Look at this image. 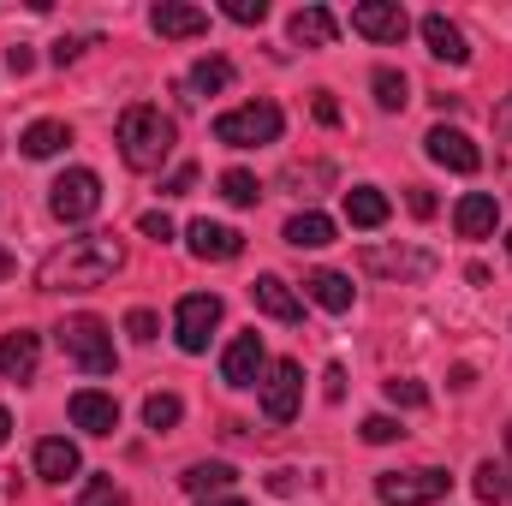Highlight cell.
Returning <instances> with one entry per match:
<instances>
[{"label":"cell","mask_w":512,"mask_h":506,"mask_svg":"<svg viewBox=\"0 0 512 506\" xmlns=\"http://www.w3.org/2000/svg\"><path fill=\"white\" fill-rule=\"evenodd\" d=\"M328 179H334V167H328V161H310V167H286V185H292L298 197H316L310 185H328Z\"/></svg>","instance_id":"34"},{"label":"cell","mask_w":512,"mask_h":506,"mask_svg":"<svg viewBox=\"0 0 512 506\" xmlns=\"http://www.w3.org/2000/svg\"><path fill=\"white\" fill-rule=\"evenodd\" d=\"M78 506H131V501H126V489H120L114 477H90L84 495H78Z\"/></svg>","instance_id":"33"},{"label":"cell","mask_w":512,"mask_h":506,"mask_svg":"<svg viewBox=\"0 0 512 506\" xmlns=\"http://www.w3.org/2000/svg\"><path fill=\"white\" fill-rule=\"evenodd\" d=\"M221 197H227L233 209H256L262 185H256V173H245V167H227V173H221Z\"/></svg>","instance_id":"29"},{"label":"cell","mask_w":512,"mask_h":506,"mask_svg":"<svg viewBox=\"0 0 512 506\" xmlns=\"http://www.w3.org/2000/svg\"><path fill=\"white\" fill-rule=\"evenodd\" d=\"M48 209L66 221V227H78V221H90L96 209H102V179L90 173V167H66L54 185H48Z\"/></svg>","instance_id":"6"},{"label":"cell","mask_w":512,"mask_h":506,"mask_svg":"<svg viewBox=\"0 0 512 506\" xmlns=\"http://www.w3.org/2000/svg\"><path fill=\"white\" fill-rule=\"evenodd\" d=\"M185 239H191V256L197 262H233V256H245V233L239 227H221V221H191Z\"/></svg>","instance_id":"12"},{"label":"cell","mask_w":512,"mask_h":506,"mask_svg":"<svg viewBox=\"0 0 512 506\" xmlns=\"http://www.w3.org/2000/svg\"><path fill=\"white\" fill-rule=\"evenodd\" d=\"M221 12H227L233 24H262V18H268V6H262V0H227Z\"/></svg>","instance_id":"37"},{"label":"cell","mask_w":512,"mask_h":506,"mask_svg":"<svg viewBox=\"0 0 512 506\" xmlns=\"http://www.w3.org/2000/svg\"><path fill=\"white\" fill-rule=\"evenodd\" d=\"M6 72L24 78V72H30V48H6Z\"/></svg>","instance_id":"44"},{"label":"cell","mask_w":512,"mask_h":506,"mask_svg":"<svg viewBox=\"0 0 512 506\" xmlns=\"http://www.w3.org/2000/svg\"><path fill=\"white\" fill-rule=\"evenodd\" d=\"M387 215H393V203H387V197L376 191V185H352V191H346V221H352V227L376 233V227H382Z\"/></svg>","instance_id":"23"},{"label":"cell","mask_w":512,"mask_h":506,"mask_svg":"<svg viewBox=\"0 0 512 506\" xmlns=\"http://www.w3.org/2000/svg\"><path fill=\"white\" fill-rule=\"evenodd\" d=\"M126 334H131V340H155V334H161V316H155V310H131Z\"/></svg>","instance_id":"36"},{"label":"cell","mask_w":512,"mask_h":506,"mask_svg":"<svg viewBox=\"0 0 512 506\" xmlns=\"http://www.w3.org/2000/svg\"><path fill=\"white\" fill-rule=\"evenodd\" d=\"M507 251H512V233H507Z\"/></svg>","instance_id":"50"},{"label":"cell","mask_w":512,"mask_h":506,"mask_svg":"<svg viewBox=\"0 0 512 506\" xmlns=\"http://www.w3.org/2000/svg\"><path fill=\"white\" fill-rule=\"evenodd\" d=\"M126 268V245L96 233V239H66L60 251H48L36 262V286L42 292H96Z\"/></svg>","instance_id":"1"},{"label":"cell","mask_w":512,"mask_h":506,"mask_svg":"<svg viewBox=\"0 0 512 506\" xmlns=\"http://www.w3.org/2000/svg\"><path fill=\"white\" fill-rule=\"evenodd\" d=\"M322 393H328V399H346V370H340V364H328V376H322Z\"/></svg>","instance_id":"42"},{"label":"cell","mask_w":512,"mask_h":506,"mask_svg":"<svg viewBox=\"0 0 512 506\" xmlns=\"http://www.w3.org/2000/svg\"><path fill=\"white\" fill-rule=\"evenodd\" d=\"M507 453H512V423H507Z\"/></svg>","instance_id":"49"},{"label":"cell","mask_w":512,"mask_h":506,"mask_svg":"<svg viewBox=\"0 0 512 506\" xmlns=\"http://www.w3.org/2000/svg\"><path fill=\"white\" fill-rule=\"evenodd\" d=\"M387 399H393L399 411H423V405H429V387H423V381H411V376H393V381H387Z\"/></svg>","instance_id":"32"},{"label":"cell","mask_w":512,"mask_h":506,"mask_svg":"<svg viewBox=\"0 0 512 506\" xmlns=\"http://www.w3.org/2000/svg\"><path fill=\"white\" fill-rule=\"evenodd\" d=\"M149 24H155L161 42H185V36H203V30H209V12H203V6H185V0H161V6L149 12Z\"/></svg>","instance_id":"15"},{"label":"cell","mask_w":512,"mask_h":506,"mask_svg":"<svg viewBox=\"0 0 512 506\" xmlns=\"http://www.w3.org/2000/svg\"><path fill=\"white\" fill-rule=\"evenodd\" d=\"M292 251H322V245H334V221L328 215H316V209H304V215H292L286 221V233H280Z\"/></svg>","instance_id":"24"},{"label":"cell","mask_w":512,"mask_h":506,"mask_svg":"<svg viewBox=\"0 0 512 506\" xmlns=\"http://www.w3.org/2000/svg\"><path fill=\"white\" fill-rule=\"evenodd\" d=\"M405 429H399V417H387V411H376V417H364V441L370 447H387V441H399Z\"/></svg>","instance_id":"35"},{"label":"cell","mask_w":512,"mask_h":506,"mask_svg":"<svg viewBox=\"0 0 512 506\" xmlns=\"http://www.w3.org/2000/svg\"><path fill=\"white\" fill-rule=\"evenodd\" d=\"M370 90H376V108H382V114H399V108L411 102V84H405V72H393V66H376Z\"/></svg>","instance_id":"27"},{"label":"cell","mask_w":512,"mask_h":506,"mask_svg":"<svg viewBox=\"0 0 512 506\" xmlns=\"http://www.w3.org/2000/svg\"><path fill=\"white\" fill-rule=\"evenodd\" d=\"M179 417H185V399H179V393H149V399H143V423H149V429H173Z\"/></svg>","instance_id":"30"},{"label":"cell","mask_w":512,"mask_h":506,"mask_svg":"<svg viewBox=\"0 0 512 506\" xmlns=\"http://www.w3.org/2000/svg\"><path fill=\"white\" fill-rule=\"evenodd\" d=\"M251 298H256V310H262V316H274V322H304V304H298V292H292L280 274H256Z\"/></svg>","instance_id":"16"},{"label":"cell","mask_w":512,"mask_h":506,"mask_svg":"<svg viewBox=\"0 0 512 506\" xmlns=\"http://www.w3.org/2000/svg\"><path fill=\"white\" fill-rule=\"evenodd\" d=\"M6 274H12V256L0 251V280H6Z\"/></svg>","instance_id":"47"},{"label":"cell","mask_w":512,"mask_h":506,"mask_svg":"<svg viewBox=\"0 0 512 506\" xmlns=\"http://www.w3.org/2000/svg\"><path fill=\"white\" fill-rule=\"evenodd\" d=\"M137 227H143V239H155V245H167V239H173V221H167L161 209H149V215H143Z\"/></svg>","instance_id":"39"},{"label":"cell","mask_w":512,"mask_h":506,"mask_svg":"<svg viewBox=\"0 0 512 506\" xmlns=\"http://www.w3.org/2000/svg\"><path fill=\"white\" fill-rule=\"evenodd\" d=\"M453 227H459V239H489V233L501 227V203H495L489 191H471V197H459Z\"/></svg>","instance_id":"18"},{"label":"cell","mask_w":512,"mask_h":506,"mask_svg":"<svg viewBox=\"0 0 512 506\" xmlns=\"http://www.w3.org/2000/svg\"><path fill=\"white\" fill-rule=\"evenodd\" d=\"M298 399H304V370L292 358H280V364L262 370V417L268 423H292L298 417Z\"/></svg>","instance_id":"8"},{"label":"cell","mask_w":512,"mask_h":506,"mask_svg":"<svg viewBox=\"0 0 512 506\" xmlns=\"http://www.w3.org/2000/svg\"><path fill=\"white\" fill-rule=\"evenodd\" d=\"M221 298L215 292H191V298H179V316H173V340H179V352H209V334L221 328Z\"/></svg>","instance_id":"7"},{"label":"cell","mask_w":512,"mask_h":506,"mask_svg":"<svg viewBox=\"0 0 512 506\" xmlns=\"http://www.w3.org/2000/svg\"><path fill=\"white\" fill-rule=\"evenodd\" d=\"M423 149H429V161L447 167V173H477V167H483V149H477L459 126H435L423 137Z\"/></svg>","instance_id":"10"},{"label":"cell","mask_w":512,"mask_h":506,"mask_svg":"<svg viewBox=\"0 0 512 506\" xmlns=\"http://www.w3.org/2000/svg\"><path fill=\"white\" fill-rule=\"evenodd\" d=\"M316 120H322V126H340V102H334V96H328V90H322V96H316Z\"/></svg>","instance_id":"43"},{"label":"cell","mask_w":512,"mask_h":506,"mask_svg":"<svg viewBox=\"0 0 512 506\" xmlns=\"http://www.w3.org/2000/svg\"><path fill=\"white\" fill-rule=\"evenodd\" d=\"M36 358H42V340L30 328H18V334L0 340V376L6 381H30L36 376Z\"/></svg>","instance_id":"19"},{"label":"cell","mask_w":512,"mask_h":506,"mask_svg":"<svg viewBox=\"0 0 512 506\" xmlns=\"http://www.w3.org/2000/svg\"><path fill=\"white\" fill-rule=\"evenodd\" d=\"M78 54H84V36H60V42L48 48V60H54V66H72Z\"/></svg>","instance_id":"40"},{"label":"cell","mask_w":512,"mask_h":506,"mask_svg":"<svg viewBox=\"0 0 512 506\" xmlns=\"http://www.w3.org/2000/svg\"><path fill=\"white\" fill-rule=\"evenodd\" d=\"M334 36H340V24H334L328 6H298V12H292V42H304V48H334Z\"/></svg>","instance_id":"22"},{"label":"cell","mask_w":512,"mask_h":506,"mask_svg":"<svg viewBox=\"0 0 512 506\" xmlns=\"http://www.w3.org/2000/svg\"><path fill=\"white\" fill-rule=\"evenodd\" d=\"M72 423H78L84 435H114V429H120V399L102 393V387H78V393H72Z\"/></svg>","instance_id":"14"},{"label":"cell","mask_w":512,"mask_h":506,"mask_svg":"<svg viewBox=\"0 0 512 506\" xmlns=\"http://www.w3.org/2000/svg\"><path fill=\"white\" fill-rule=\"evenodd\" d=\"M358 262H364L370 274H387V280H429V274H435V256L405 251V245H399V251H393V245H370Z\"/></svg>","instance_id":"11"},{"label":"cell","mask_w":512,"mask_h":506,"mask_svg":"<svg viewBox=\"0 0 512 506\" xmlns=\"http://www.w3.org/2000/svg\"><path fill=\"white\" fill-rule=\"evenodd\" d=\"M233 84V60H221V54H203L197 66H191V90L197 96H221Z\"/></svg>","instance_id":"26"},{"label":"cell","mask_w":512,"mask_h":506,"mask_svg":"<svg viewBox=\"0 0 512 506\" xmlns=\"http://www.w3.org/2000/svg\"><path fill=\"white\" fill-rule=\"evenodd\" d=\"M203 506H245V501H203Z\"/></svg>","instance_id":"48"},{"label":"cell","mask_w":512,"mask_h":506,"mask_svg":"<svg viewBox=\"0 0 512 506\" xmlns=\"http://www.w3.org/2000/svg\"><path fill=\"white\" fill-rule=\"evenodd\" d=\"M423 42H429V54L447 60V66H465V60H471V42H465V30H459L447 12H429V18H423Z\"/></svg>","instance_id":"17"},{"label":"cell","mask_w":512,"mask_h":506,"mask_svg":"<svg viewBox=\"0 0 512 506\" xmlns=\"http://www.w3.org/2000/svg\"><path fill=\"white\" fill-rule=\"evenodd\" d=\"M405 203H411V215H417V221H429V215H435V197H429L423 185H411V197H405Z\"/></svg>","instance_id":"41"},{"label":"cell","mask_w":512,"mask_h":506,"mask_svg":"<svg viewBox=\"0 0 512 506\" xmlns=\"http://www.w3.org/2000/svg\"><path fill=\"white\" fill-rule=\"evenodd\" d=\"M376 495H382V506H435L453 495V477L435 471V465H423V471H382Z\"/></svg>","instance_id":"5"},{"label":"cell","mask_w":512,"mask_h":506,"mask_svg":"<svg viewBox=\"0 0 512 506\" xmlns=\"http://www.w3.org/2000/svg\"><path fill=\"white\" fill-rule=\"evenodd\" d=\"M54 340H60V352L78 364V370H90V376H108L120 358H114V334H108V322L102 316H66L60 328H54Z\"/></svg>","instance_id":"3"},{"label":"cell","mask_w":512,"mask_h":506,"mask_svg":"<svg viewBox=\"0 0 512 506\" xmlns=\"http://www.w3.org/2000/svg\"><path fill=\"white\" fill-rule=\"evenodd\" d=\"M114 143H120V155H126L131 173H161V161H167L173 143H179V126H173L161 108H126Z\"/></svg>","instance_id":"2"},{"label":"cell","mask_w":512,"mask_h":506,"mask_svg":"<svg viewBox=\"0 0 512 506\" xmlns=\"http://www.w3.org/2000/svg\"><path fill=\"white\" fill-rule=\"evenodd\" d=\"M352 30L370 36V42H405L411 18H405L399 0H358V6H352Z\"/></svg>","instance_id":"9"},{"label":"cell","mask_w":512,"mask_h":506,"mask_svg":"<svg viewBox=\"0 0 512 506\" xmlns=\"http://www.w3.org/2000/svg\"><path fill=\"white\" fill-rule=\"evenodd\" d=\"M78 465H84V459H78V447H72L66 435H48V441L36 447V477H42V483H66V477H78Z\"/></svg>","instance_id":"21"},{"label":"cell","mask_w":512,"mask_h":506,"mask_svg":"<svg viewBox=\"0 0 512 506\" xmlns=\"http://www.w3.org/2000/svg\"><path fill=\"white\" fill-rule=\"evenodd\" d=\"M268 370V352H262V334H239L227 352H221V381L227 387H256Z\"/></svg>","instance_id":"13"},{"label":"cell","mask_w":512,"mask_h":506,"mask_svg":"<svg viewBox=\"0 0 512 506\" xmlns=\"http://www.w3.org/2000/svg\"><path fill=\"white\" fill-rule=\"evenodd\" d=\"M495 126L507 131V143H512V96H507V102H501V108H495Z\"/></svg>","instance_id":"45"},{"label":"cell","mask_w":512,"mask_h":506,"mask_svg":"<svg viewBox=\"0 0 512 506\" xmlns=\"http://www.w3.org/2000/svg\"><path fill=\"white\" fill-rule=\"evenodd\" d=\"M179 483H185L191 495H203V501H209V495H221V489L233 483V465H221V459H209V465H191V471H185Z\"/></svg>","instance_id":"28"},{"label":"cell","mask_w":512,"mask_h":506,"mask_svg":"<svg viewBox=\"0 0 512 506\" xmlns=\"http://www.w3.org/2000/svg\"><path fill=\"white\" fill-rule=\"evenodd\" d=\"M507 495H512V489H507V471H501L495 459H483V465H477V501L501 506V501H507Z\"/></svg>","instance_id":"31"},{"label":"cell","mask_w":512,"mask_h":506,"mask_svg":"<svg viewBox=\"0 0 512 506\" xmlns=\"http://www.w3.org/2000/svg\"><path fill=\"white\" fill-rule=\"evenodd\" d=\"M304 292H310V304H322L328 316H346V310H352V298H358V292H352V280H346L340 268H316V274L304 280Z\"/></svg>","instance_id":"20"},{"label":"cell","mask_w":512,"mask_h":506,"mask_svg":"<svg viewBox=\"0 0 512 506\" xmlns=\"http://www.w3.org/2000/svg\"><path fill=\"white\" fill-rule=\"evenodd\" d=\"M18 143H24V155H36V161H48V155H60V149L72 143V126H66V120H36V126L24 131Z\"/></svg>","instance_id":"25"},{"label":"cell","mask_w":512,"mask_h":506,"mask_svg":"<svg viewBox=\"0 0 512 506\" xmlns=\"http://www.w3.org/2000/svg\"><path fill=\"white\" fill-rule=\"evenodd\" d=\"M6 435H12V417H6V411H0V447H6Z\"/></svg>","instance_id":"46"},{"label":"cell","mask_w":512,"mask_h":506,"mask_svg":"<svg viewBox=\"0 0 512 506\" xmlns=\"http://www.w3.org/2000/svg\"><path fill=\"white\" fill-rule=\"evenodd\" d=\"M191 185H197V167H191V161H179V167L167 173V185H161V191H167V197H185Z\"/></svg>","instance_id":"38"},{"label":"cell","mask_w":512,"mask_h":506,"mask_svg":"<svg viewBox=\"0 0 512 506\" xmlns=\"http://www.w3.org/2000/svg\"><path fill=\"white\" fill-rule=\"evenodd\" d=\"M286 131V114L274 108V102H245V108H227L221 120H215V143H227V149H256V143H274Z\"/></svg>","instance_id":"4"}]
</instances>
